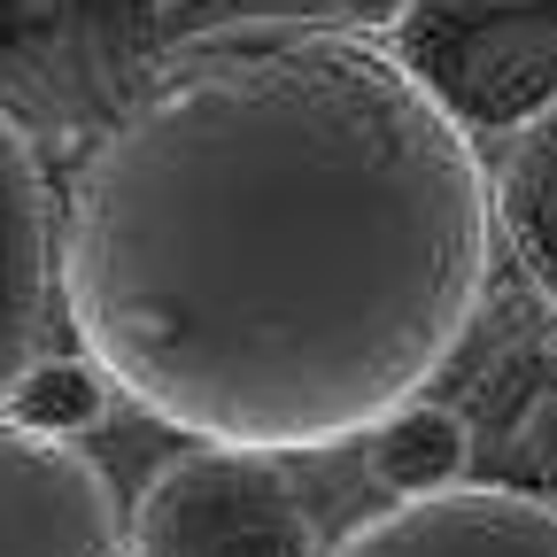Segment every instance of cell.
I'll list each match as a JSON object with an SVG mask.
<instances>
[{"label":"cell","instance_id":"obj_8","mask_svg":"<svg viewBox=\"0 0 557 557\" xmlns=\"http://www.w3.org/2000/svg\"><path fill=\"white\" fill-rule=\"evenodd\" d=\"M364 472L387 487V504L442 496V487L480 480V442H472L465 403H442L426 387V395H410L403 410H387L380 426L364 434Z\"/></svg>","mask_w":557,"mask_h":557},{"label":"cell","instance_id":"obj_3","mask_svg":"<svg viewBox=\"0 0 557 557\" xmlns=\"http://www.w3.org/2000/svg\"><path fill=\"white\" fill-rule=\"evenodd\" d=\"M132 557H333V542L278 449L194 442L132 496Z\"/></svg>","mask_w":557,"mask_h":557},{"label":"cell","instance_id":"obj_1","mask_svg":"<svg viewBox=\"0 0 557 557\" xmlns=\"http://www.w3.org/2000/svg\"><path fill=\"white\" fill-rule=\"evenodd\" d=\"M496 248V171L357 24L171 47L62 186V310L124 403L278 457L426 395Z\"/></svg>","mask_w":557,"mask_h":557},{"label":"cell","instance_id":"obj_6","mask_svg":"<svg viewBox=\"0 0 557 557\" xmlns=\"http://www.w3.org/2000/svg\"><path fill=\"white\" fill-rule=\"evenodd\" d=\"M333 557H557V504L465 480L442 496L380 504L333 542Z\"/></svg>","mask_w":557,"mask_h":557},{"label":"cell","instance_id":"obj_4","mask_svg":"<svg viewBox=\"0 0 557 557\" xmlns=\"http://www.w3.org/2000/svg\"><path fill=\"white\" fill-rule=\"evenodd\" d=\"M0 557H132V496L94 449L0 410Z\"/></svg>","mask_w":557,"mask_h":557},{"label":"cell","instance_id":"obj_9","mask_svg":"<svg viewBox=\"0 0 557 557\" xmlns=\"http://www.w3.org/2000/svg\"><path fill=\"white\" fill-rule=\"evenodd\" d=\"M496 240L527 278V295L557 310V109L504 139L496 156Z\"/></svg>","mask_w":557,"mask_h":557},{"label":"cell","instance_id":"obj_2","mask_svg":"<svg viewBox=\"0 0 557 557\" xmlns=\"http://www.w3.org/2000/svg\"><path fill=\"white\" fill-rule=\"evenodd\" d=\"M380 39L472 148L557 109V0H403Z\"/></svg>","mask_w":557,"mask_h":557},{"label":"cell","instance_id":"obj_7","mask_svg":"<svg viewBox=\"0 0 557 557\" xmlns=\"http://www.w3.org/2000/svg\"><path fill=\"white\" fill-rule=\"evenodd\" d=\"M472 442H480V480L519 487V496L557 504V310H549V341L519 357V380L496 395V410H465Z\"/></svg>","mask_w":557,"mask_h":557},{"label":"cell","instance_id":"obj_11","mask_svg":"<svg viewBox=\"0 0 557 557\" xmlns=\"http://www.w3.org/2000/svg\"><path fill=\"white\" fill-rule=\"evenodd\" d=\"M156 9H163V0H156Z\"/></svg>","mask_w":557,"mask_h":557},{"label":"cell","instance_id":"obj_10","mask_svg":"<svg viewBox=\"0 0 557 557\" xmlns=\"http://www.w3.org/2000/svg\"><path fill=\"white\" fill-rule=\"evenodd\" d=\"M116 372L94 357V348L78 341V348H47V357L9 387V418H24V426H39V434H62V442H78V434H94L101 418L116 410Z\"/></svg>","mask_w":557,"mask_h":557},{"label":"cell","instance_id":"obj_5","mask_svg":"<svg viewBox=\"0 0 557 557\" xmlns=\"http://www.w3.org/2000/svg\"><path fill=\"white\" fill-rule=\"evenodd\" d=\"M62 310V209L24 124L0 109V403L54 348Z\"/></svg>","mask_w":557,"mask_h":557}]
</instances>
